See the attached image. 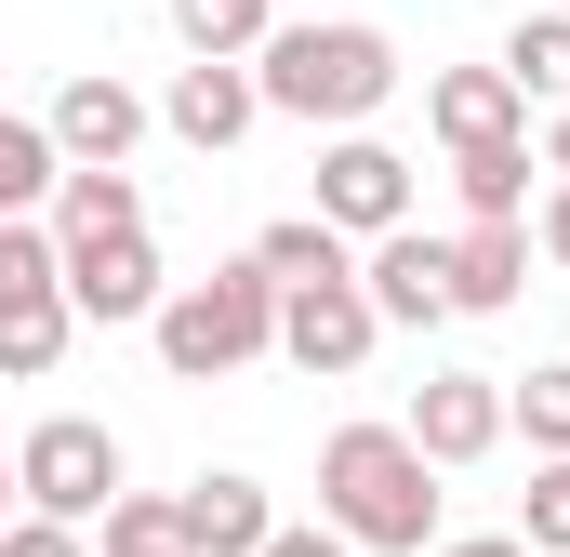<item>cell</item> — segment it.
Returning a JSON list of instances; mask_svg holds the SVG:
<instances>
[{
    "mask_svg": "<svg viewBox=\"0 0 570 557\" xmlns=\"http://www.w3.org/2000/svg\"><path fill=\"white\" fill-rule=\"evenodd\" d=\"M253 94L266 120H305V134H345L399 94V40L358 27V13H305V27H266L253 40Z\"/></svg>",
    "mask_w": 570,
    "mask_h": 557,
    "instance_id": "obj_1",
    "label": "cell"
},
{
    "mask_svg": "<svg viewBox=\"0 0 570 557\" xmlns=\"http://www.w3.org/2000/svg\"><path fill=\"white\" fill-rule=\"evenodd\" d=\"M318 518L358 557H425L438 545V465L412 451V424H332L318 438Z\"/></svg>",
    "mask_w": 570,
    "mask_h": 557,
    "instance_id": "obj_2",
    "label": "cell"
},
{
    "mask_svg": "<svg viewBox=\"0 0 570 557\" xmlns=\"http://www.w3.org/2000/svg\"><path fill=\"white\" fill-rule=\"evenodd\" d=\"M159 372L173 385H226V372H253V359H279V278L253 266H213V278H173L159 292Z\"/></svg>",
    "mask_w": 570,
    "mask_h": 557,
    "instance_id": "obj_3",
    "label": "cell"
},
{
    "mask_svg": "<svg viewBox=\"0 0 570 557\" xmlns=\"http://www.w3.org/2000/svg\"><path fill=\"white\" fill-rule=\"evenodd\" d=\"M120 491H134V478H120V438H107L94 412H53V424H27V438H13V505H40V518H80V531H94Z\"/></svg>",
    "mask_w": 570,
    "mask_h": 557,
    "instance_id": "obj_4",
    "label": "cell"
},
{
    "mask_svg": "<svg viewBox=\"0 0 570 557\" xmlns=\"http://www.w3.org/2000/svg\"><path fill=\"white\" fill-rule=\"evenodd\" d=\"M372 345H385V319H372L358 266H345V278H292V292H279V359L305 372V385H345Z\"/></svg>",
    "mask_w": 570,
    "mask_h": 557,
    "instance_id": "obj_5",
    "label": "cell"
},
{
    "mask_svg": "<svg viewBox=\"0 0 570 557\" xmlns=\"http://www.w3.org/2000/svg\"><path fill=\"white\" fill-rule=\"evenodd\" d=\"M305 213H332L345 240H385V226H412V159L372 134V120H345V134L318 146V199Z\"/></svg>",
    "mask_w": 570,
    "mask_h": 557,
    "instance_id": "obj_6",
    "label": "cell"
},
{
    "mask_svg": "<svg viewBox=\"0 0 570 557\" xmlns=\"http://www.w3.org/2000/svg\"><path fill=\"white\" fill-rule=\"evenodd\" d=\"M399 424H412V451H425L438 478H451V465H491V451H504V372H425Z\"/></svg>",
    "mask_w": 570,
    "mask_h": 557,
    "instance_id": "obj_7",
    "label": "cell"
},
{
    "mask_svg": "<svg viewBox=\"0 0 570 557\" xmlns=\"http://www.w3.org/2000/svg\"><path fill=\"white\" fill-rule=\"evenodd\" d=\"M159 292H173V278H159V240H146V226L67 240V305H80V319L120 332V319H159Z\"/></svg>",
    "mask_w": 570,
    "mask_h": 557,
    "instance_id": "obj_8",
    "label": "cell"
},
{
    "mask_svg": "<svg viewBox=\"0 0 570 557\" xmlns=\"http://www.w3.org/2000/svg\"><path fill=\"white\" fill-rule=\"evenodd\" d=\"M358 292H372V319H385V332H438V319H451V240L385 226V240L358 253Z\"/></svg>",
    "mask_w": 570,
    "mask_h": 557,
    "instance_id": "obj_9",
    "label": "cell"
},
{
    "mask_svg": "<svg viewBox=\"0 0 570 557\" xmlns=\"http://www.w3.org/2000/svg\"><path fill=\"white\" fill-rule=\"evenodd\" d=\"M159 120L199 146V159H226V146L266 120V94H253V53H186V67H173V94H159Z\"/></svg>",
    "mask_w": 570,
    "mask_h": 557,
    "instance_id": "obj_10",
    "label": "cell"
},
{
    "mask_svg": "<svg viewBox=\"0 0 570 557\" xmlns=\"http://www.w3.org/2000/svg\"><path fill=\"white\" fill-rule=\"evenodd\" d=\"M266 531H279V505H266V478H239V465H213V478L173 491V545L186 557H266Z\"/></svg>",
    "mask_w": 570,
    "mask_h": 557,
    "instance_id": "obj_11",
    "label": "cell"
},
{
    "mask_svg": "<svg viewBox=\"0 0 570 557\" xmlns=\"http://www.w3.org/2000/svg\"><path fill=\"white\" fill-rule=\"evenodd\" d=\"M531 292V213H464L451 240V319H504Z\"/></svg>",
    "mask_w": 570,
    "mask_h": 557,
    "instance_id": "obj_12",
    "label": "cell"
},
{
    "mask_svg": "<svg viewBox=\"0 0 570 557\" xmlns=\"http://www.w3.org/2000/svg\"><path fill=\"white\" fill-rule=\"evenodd\" d=\"M146 120H159V107H146L120 67H80V80L53 94V146H67V159H134Z\"/></svg>",
    "mask_w": 570,
    "mask_h": 557,
    "instance_id": "obj_13",
    "label": "cell"
},
{
    "mask_svg": "<svg viewBox=\"0 0 570 557\" xmlns=\"http://www.w3.org/2000/svg\"><path fill=\"white\" fill-rule=\"evenodd\" d=\"M425 134L438 146H504V134H531V94L504 67H438L425 80Z\"/></svg>",
    "mask_w": 570,
    "mask_h": 557,
    "instance_id": "obj_14",
    "label": "cell"
},
{
    "mask_svg": "<svg viewBox=\"0 0 570 557\" xmlns=\"http://www.w3.org/2000/svg\"><path fill=\"white\" fill-rule=\"evenodd\" d=\"M67 345H80L67 278H53V292H0V372H13V385H53V372H67Z\"/></svg>",
    "mask_w": 570,
    "mask_h": 557,
    "instance_id": "obj_15",
    "label": "cell"
},
{
    "mask_svg": "<svg viewBox=\"0 0 570 557\" xmlns=\"http://www.w3.org/2000/svg\"><path fill=\"white\" fill-rule=\"evenodd\" d=\"M107 226H146L134 159H67L53 173V240H107Z\"/></svg>",
    "mask_w": 570,
    "mask_h": 557,
    "instance_id": "obj_16",
    "label": "cell"
},
{
    "mask_svg": "<svg viewBox=\"0 0 570 557\" xmlns=\"http://www.w3.org/2000/svg\"><path fill=\"white\" fill-rule=\"evenodd\" d=\"M491 67H504L531 107H570V13H558V0H531V13H518V40H504Z\"/></svg>",
    "mask_w": 570,
    "mask_h": 557,
    "instance_id": "obj_17",
    "label": "cell"
},
{
    "mask_svg": "<svg viewBox=\"0 0 570 557\" xmlns=\"http://www.w3.org/2000/svg\"><path fill=\"white\" fill-rule=\"evenodd\" d=\"M253 266L279 278V292H292V278H345V266H358V240H345L332 213H279V226L253 240Z\"/></svg>",
    "mask_w": 570,
    "mask_h": 557,
    "instance_id": "obj_18",
    "label": "cell"
},
{
    "mask_svg": "<svg viewBox=\"0 0 570 557\" xmlns=\"http://www.w3.org/2000/svg\"><path fill=\"white\" fill-rule=\"evenodd\" d=\"M531 134H504V146H451V186H464V213H531Z\"/></svg>",
    "mask_w": 570,
    "mask_h": 557,
    "instance_id": "obj_19",
    "label": "cell"
},
{
    "mask_svg": "<svg viewBox=\"0 0 570 557\" xmlns=\"http://www.w3.org/2000/svg\"><path fill=\"white\" fill-rule=\"evenodd\" d=\"M53 173H67L53 120H13L0 107V213H53Z\"/></svg>",
    "mask_w": 570,
    "mask_h": 557,
    "instance_id": "obj_20",
    "label": "cell"
},
{
    "mask_svg": "<svg viewBox=\"0 0 570 557\" xmlns=\"http://www.w3.org/2000/svg\"><path fill=\"white\" fill-rule=\"evenodd\" d=\"M504 438L570 451V359H544V372H504Z\"/></svg>",
    "mask_w": 570,
    "mask_h": 557,
    "instance_id": "obj_21",
    "label": "cell"
},
{
    "mask_svg": "<svg viewBox=\"0 0 570 557\" xmlns=\"http://www.w3.org/2000/svg\"><path fill=\"white\" fill-rule=\"evenodd\" d=\"M279 27V0H173V40L186 53H253Z\"/></svg>",
    "mask_w": 570,
    "mask_h": 557,
    "instance_id": "obj_22",
    "label": "cell"
},
{
    "mask_svg": "<svg viewBox=\"0 0 570 557\" xmlns=\"http://www.w3.org/2000/svg\"><path fill=\"white\" fill-rule=\"evenodd\" d=\"M94 557H186L173 545V491H120V505L94 518Z\"/></svg>",
    "mask_w": 570,
    "mask_h": 557,
    "instance_id": "obj_23",
    "label": "cell"
},
{
    "mask_svg": "<svg viewBox=\"0 0 570 557\" xmlns=\"http://www.w3.org/2000/svg\"><path fill=\"white\" fill-rule=\"evenodd\" d=\"M518 545H531V557H570V451L531 465V491H518Z\"/></svg>",
    "mask_w": 570,
    "mask_h": 557,
    "instance_id": "obj_24",
    "label": "cell"
},
{
    "mask_svg": "<svg viewBox=\"0 0 570 557\" xmlns=\"http://www.w3.org/2000/svg\"><path fill=\"white\" fill-rule=\"evenodd\" d=\"M0 557H94V531H80V518H40V505H13V518H0Z\"/></svg>",
    "mask_w": 570,
    "mask_h": 557,
    "instance_id": "obj_25",
    "label": "cell"
},
{
    "mask_svg": "<svg viewBox=\"0 0 570 557\" xmlns=\"http://www.w3.org/2000/svg\"><path fill=\"white\" fill-rule=\"evenodd\" d=\"M531 253H558V266H570V173L544 186V213H531Z\"/></svg>",
    "mask_w": 570,
    "mask_h": 557,
    "instance_id": "obj_26",
    "label": "cell"
},
{
    "mask_svg": "<svg viewBox=\"0 0 570 557\" xmlns=\"http://www.w3.org/2000/svg\"><path fill=\"white\" fill-rule=\"evenodd\" d=\"M266 557H358V545H345L332 518H318V531H292V518H279V531H266Z\"/></svg>",
    "mask_w": 570,
    "mask_h": 557,
    "instance_id": "obj_27",
    "label": "cell"
},
{
    "mask_svg": "<svg viewBox=\"0 0 570 557\" xmlns=\"http://www.w3.org/2000/svg\"><path fill=\"white\" fill-rule=\"evenodd\" d=\"M425 557H531L518 531H464V545H425Z\"/></svg>",
    "mask_w": 570,
    "mask_h": 557,
    "instance_id": "obj_28",
    "label": "cell"
},
{
    "mask_svg": "<svg viewBox=\"0 0 570 557\" xmlns=\"http://www.w3.org/2000/svg\"><path fill=\"white\" fill-rule=\"evenodd\" d=\"M544 173H570V107H558V120H544Z\"/></svg>",
    "mask_w": 570,
    "mask_h": 557,
    "instance_id": "obj_29",
    "label": "cell"
},
{
    "mask_svg": "<svg viewBox=\"0 0 570 557\" xmlns=\"http://www.w3.org/2000/svg\"><path fill=\"white\" fill-rule=\"evenodd\" d=\"M0 491H13V465H0Z\"/></svg>",
    "mask_w": 570,
    "mask_h": 557,
    "instance_id": "obj_30",
    "label": "cell"
},
{
    "mask_svg": "<svg viewBox=\"0 0 570 557\" xmlns=\"http://www.w3.org/2000/svg\"><path fill=\"white\" fill-rule=\"evenodd\" d=\"M558 13H570V0H558Z\"/></svg>",
    "mask_w": 570,
    "mask_h": 557,
    "instance_id": "obj_31",
    "label": "cell"
}]
</instances>
